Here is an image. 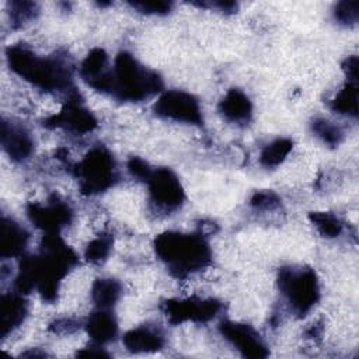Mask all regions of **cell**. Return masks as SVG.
I'll return each instance as SVG.
<instances>
[{
	"instance_id": "6da1fadb",
	"label": "cell",
	"mask_w": 359,
	"mask_h": 359,
	"mask_svg": "<svg viewBox=\"0 0 359 359\" xmlns=\"http://www.w3.org/2000/svg\"><path fill=\"white\" fill-rule=\"evenodd\" d=\"M77 262L76 252L59 234H45L39 252L21 257L14 280L15 292L27 294L36 290L45 302L52 303L57 299L62 279Z\"/></svg>"
},
{
	"instance_id": "7a4b0ae2",
	"label": "cell",
	"mask_w": 359,
	"mask_h": 359,
	"mask_svg": "<svg viewBox=\"0 0 359 359\" xmlns=\"http://www.w3.org/2000/svg\"><path fill=\"white\" fill-rule=\"evenodd\" d=\"M8 67L17 76L43 91H65L72 86V65L60 56H38L24 43L6 49Z\"/></svg>"
},
{
	"instance_id": "3957f363",
	"label": "cell",
	"mask_w": 359,
	"mask_h": 359,
	"mask_svg": "<svg viewBox=\"0 0 359 359\" xmlns=\"http://www.w3.org/2000/svg\"><path fill=\"white\" fill-rule=\"evenodd\" d=\"M156 255L175 278H185L212 262V250L202 234L164 231L154 238Z\"/></svg>"
},
{
	"instance_id": "277c9868",
	"label": "cell",
	"mask_w": 359,
	"mask_h": 359,
	"mask_svg": "<svg viewBox=\"0 0 359 359\" xmlns=\"http://www.w3.org/2000/svg\"><path fill=\"white\" fill-rule=\"evenodd\" d=\"M163 90V80L154 70L139 63L133 55L122 50L116 55L111 69L108 94L119 101L140 102Z\"/></svg>"
},
{
	"instance_id": "5b68a950",
	"label": "cell",
	"mask_w": 359,
	"mask_h": 359,
	"mask_svg": "<svg viewBox=\"0 0 359 359\" xmlns=\"http://www.w3.org/2000/svg\"><path fill=\"white\" fill-rule=\"evenodd\" d=\"M73 174L84 195H97L114 187L119 178L116 161L105 146L93 147L74 167Z\"/></svg>"
},
{
	"instance_id": "8992f818",
	"label": "cell",
	"mask_w": 359,
	"mask_h": 359,
	"mask_svg": "<svg viewBox=\"0 0 359 359\" xmlns=\"http://www.w3.org/2000/svg\"><path fill=\"white\" fill-rule=\"evenodd\" d=\"M278 286L286 297L290 310L299 316H306L320 299L318 278L309 266H283L278 273Z\"/></svg>"
},
{
	"instance_id": "52a82bcc",
	"label": "cell",
	"mask_w": 359,
	"mask_h": 359,
	"mask_svg": "<svg viewBox=\"0 0 359 359\" xmlns=\"http://www.w3.org/2000/svg\"><path fill=\"white\" fill-rule=\"evenodd\" d=\"M156 115L184 122L189 125H202L203 116L199 101L189 93L181 90H168L163 93L153 105Z\"/></svg>"
},
{
	"instance_id": "ba28073f",
	"label": "cell",
	"mask_w": 359,
	"mask_h": 359,
	"mask_svg": "<svg viewBox=\"0 0 359 359\" xmlns=\"http://www.w3.org/2000/svg\"><path fill=\"white\" fill-rule=\"evenodd\" d=\"M222 303L216 299H170L163 303V311L167 320L174 324L208 323L213 320L222 310Z\"/></svg>"
},
{
	"instance_id": "9c48e42d",
	"label": "cell",
	"mask_w": 359,
	"mask_h": 359,
	"mask_svg": "<svg viewBox=\"0 0 359 359\" xmlns=\"http://www.w3.org/2000/svg\"><path fill=\"white\" fill-rule=\"evenodd\" d=\"M27 216L45 234H59L72 223L73 210L67 202L53 195L46 203L29 202L27 205Z\"/></svg>"
},
{
	"instance_id": "30bf717a",
	"label": "cell",
	"mask_w": 359,
	"mask_h": 359,
	"mask_svg": "<svg viewBox=\"0 0 359 359\" xmlns=\"http://www.w3.org/2000/svg\"><path fill=\"white\" fill-rule=\"evenodd\" d=\"M146 182L150 201L157 209L163 212H174L184 203L185 192L172 170L167 167L156 168Z\"/></svg>"
},
{
	"instance_id": "8fae6325",
	"label": "cell",
	"mask_w": 359,
	"mask_h": 359,
	"mask_svg": "<svg viewBox=\"0 0 359 359\" xmlns=\"http://www.w3.org/2000/svg\"><path fill=\"white\" fill-rule=\"evenodd\" d=\"M43 126L49 129L62 128L76 135H84L97 128V119L93 112L83 105L79 93L72 91L62 109L46 118Z\"/></svg>"
},
{
	"instance_id": "7c38bea8",
	"label": "cell",
	"mask_w": 359,
	"mask_h": 359,
	"mask_svg": "<svg viewBox=\"0 0 359 359\" xmlns=\"http://www.w3.org/2000/svg\"><path fill=\"white\" fill-rule=\"evenodd\" d=\"M219 331L244 358L264 359L269 355L268 346L261 339L259 334L248 324L226 320L220 323Z\"/></svg>"
},
{
	"instance_id": "4fadbf2b",
	"label": "cell",
	"mask_w": 359,
	"mask_h": 359,
	"mask_svg": "<svg viewBox=\"0 0 359 359\" xmlns=\"http://www.w3.org/2000/svg\"><path fill=\"white\" fill-rule=\"evenodd\" d=\"M0 140L3 150L13 161H25L34 151V139L31 133L22 125L13 121H1Z\"/></svg>"
},
{
	"instance_id": "5bb4252c",
	"label": "cell",
	"mask_w": 359,
	"mask_h": 359,
	"mask_svg": "<svg viewBox=\"0 0 359 359\" xmlns=\"http://www.w3.org/2000/svg\"><path fill=\"white\" fill-rule=\"evenodd\" d=\"M80 76L94 90L108 94L111 69H108V55L102 48H94L87 53L80 65Z\"/></svg>"
},
{
	"instance_id": "9a60e30c",
	"label": "cell",
	"mask_w": 359,
	"mask_h": 359,
	"mask_svg": "<svg viewBox=\"0 0 359 359\" xmlns=\"http://www.w3.org/2000/svg\"><path fill=\"white\" fill-rule=\"evenodd\" d=\"M28 304L20 292L4 293L0 299V337L6 338L25 320Z\"/></svg>"
},
{
	"instance_id": "2e32d148",
	"label": "cell",
	"mask_w": 359,
	"mask_h": 359,
	"mask_svg": "<svg viewBox=\"0 0 359 359\" xmlns=\"http://www.w3.org/2000/svg\"><path fill=\"white\" fill-rule=\"evenodd\" d=\"M123 346L133 353L157 352L164 348L165 338L161 330L151 325H139L129 330L122 337Z\"/></svg>"
},
{
	"instance_id": "e0dca14e",
	"label": "cell",
	"mask_w": 359,
	"mask_h": 359,
	"mask_svg": "<svg viewBox=\"0 0 359 359\" xmlns=\"http://www.w3.org/2000/svg\"><path fill=\"white\" fill-rule=\"evenodd\" d=\"M84 327L91 341L98 345L108 344L118 335V321L109 309L97 307V310L87 317Z\"/></svg>"
},
{
	"instance_id": "ac0fdd59",
	"label": "cell",
	"mask_w": 359,
	"mask_h": 359,
	"mask_svg": "<svg viewBox=\"0 0 359 359\" xmlns=\"http://www.w3.org/2000/svg\"><path fill=\"white\" fill-rule=\"evenodd\" d=\"M29 234L15 220L3 216L0 224V255L1 258L21 257Z\"/></svg>"
},
{
	"instance_id": "d6986e66",
	"label": "cell",
	"mask_w": 359,
	"mask_h": 359,
	"mask_svg": "<svg viewBox=\"0 0 359 359\" xmlns=\"http://www.w3.org/2000/svg\"><path fill=\"white\" fill-rule=\"evenodd\" d=\"M219 112L231 123L245 125L252 116L250 98L238 88H230L219 102Z\"/></svg>"
},
{
	"instance_id": "ffe728a7",
	"label": "cell",
	"mask_w": 359,
	"mask_h": 359,
	"mask_svg": "<svg viewBox=\"0 0 359 359\" xmlns=\"http://www.w3.org/2000/svg\"><path fill=\"white\" fill-rule=\"evenodd\" d=\"M121 283L112 278H98L91 286V299L100 309H111L121 297Z\"/></svg>"
},
{
	"instance_id": "44dd1931",
	"label": "cell",
	"mask_w": 359,
	"mask_h": 359,
	"mask_svg": "<svg viewBox=\"0 0 359 359\" xmlns=\"http://www.w3.org/2000/svg\"><path fill=\"white\" fill-rule=\"evenodd\" d=\"M330 108L339 115L356 118L358 116V81L346 80L344 87L331 100Z\"/></svg>"
},
{
	"instance_id": "7402d4cb",
	"label": "cell",
	"mask_w": 359,
	"mask_h": 359,
	"mask_svg": "<svg viewBox=\"0 0 359 359\" xmlns=\"http://www.w3.org/2000/svg\"><path fill=\"white\" fill-rule=\"evenodd\" d=\"M293 142L287 137H279L268 143L259 154V163L261 165L266 168L278 167L283 160L287 157V154L292 151Z\"/></svg>"
},
{
	"instance_id": "603a6c76",
	"label": "cell",
	"mask_w": 359,
	"mask_h": 359,
	"mask_svg": "<svg viewBox=\"0 0 359 359\" xmlns=\"http://www.w3.org/2000/svg\"><path fill=\"white\" fill-rule=\"evenodd\" d=\"M309 219L323 237L334 238L342 233V222L330 212H310Z\"/></svg>"
},
{
	"instance_id": "cb8c5ba5",
	"label": "cell",
	"mask_w": 359,
	"mask_h": 359,
	"mask_svg": "<svg viewBox=\"0 0 359 359\" xmlns=\"http://www.w3.org/2000/svg\"><path fill=\"white\" fill-rule=\"evenodd\" d=\"M114 237L109 233H102L87 244L84 258L91 264H102L109 257Z\"/></svg>"
},
{
	"instance_id": "d4e9b609",
	"label": "cell",
	"mask_w": 359,
	"mask_h": 359,
	"mask_svg": "<svg viewBox=\"0 0 359 359\" xmlns=\"http://www.w3.org/2000/svg\"><path fill=\"white\" fill-rule=\"evenodd\" d=\"M311 130L317 137H320L325 144L331 147L338 146L344 140L342 128L325 118H316L311 122Z\"/></svg>"
},
{
	"instance_id": "484cf974",
	"label": "cell",
	"mask_w": 359,
	"mask_h": 359,
	"mask_svg": "<svg viewBox=\"0 0 359 359\" xmlns=\"http://www.w3.org/2000/svg\"><path fill=\"white\" fill-rule=\"evenodd\" d=\"M10 21L14 28L22 27L28 21L34 20L38 14V6L34 1L27 0H14L10 1Z\"/></svg>"
},
{
	"instance_id": "4316f807",
	"label": "cell",
	"mask_w": 359,
	"mask_h": 359,
	"mask_svg": "<svg viewBox=\"0 0 359 359\" xmlns=\"http://www.w3.org/2000/svg\"><path fill=\"white\" fill-rule=\"evenodd\" d=\"M334 17L344 25H353L359 20V3L358 1H339L334 8Z\"/></svg>"
},
{
	"instance_id": "83f0119b",
	"label": "cell",
	"mask_w": 359,
	"mask_h": 359,
	"mask_svg": "<svg viewBox=\"0 0 359 359\" xmlns=\"http://www.w3.org/2000/svg\"><path fill=\"white\" fill-rule=\"evenodd\" d=\"M250 205L257 210H275L280 206V198L271 189H262L254 192Z\"/></svg>"
},
{
	"instance_id": "f1b7e54d",
	"label": "cell",
	"mask_w": 359,
	"mask_h": 359,
	"mask_svg": "<svg viewBox=\"0 0 359 359\" xmlns=\"http://www.w3.org/2000/svg\"><path fill=\"white\" fill-rule=\"evenodd\" d=\"M135 10L143 14H167L170 13L172 3L165 0H137L129 3Z\"/></svg>"
},
{
	"instance_id": "f546056e",
	"label": "cell",
	"mask_w": 359,
	"mask_h": 359,
	"mask_svg": "<svg viewBox=\"0 0 359 359\" xmlns=\"http://www.w3.org/2000/svg\"><path fill=\"white\" fill-rule=\"evenodd\" d=\"M128 171L133 178L147 181L153 172V168L140 157H130L128 161Z\"/></svg>"
},
{
	"instance_id": "4dcf8cb0",
	"label": "cell",
	"mask_w": 359,
	"mask_h": 359,
	"mask_svg": "<svg viewBox=\"0 0 359 359\" xmlns=\"http://www.w3.org/2000/svg\"><path fill=\"white\" fill-rule=\"evenodd\" d=\"M79 327H80V323L73 318H60V320L53 321L49 325V330L53 332H57V334H66V332L69 334V332L76 331Z\"/></svg>"
},
{
	"instance_id": "1f68e13d",
	"label": "cell",
	"mask_w": 359,
	"mask_h": 359,
	"mask_svg": "<svg viewBox=\"0 0 359 359\" xmlns=\"http://www.w3.org/2000/svg\"><path fill=\"white\" fill-rule=\"evenodd\" d=\"M358 57L356 56H348L344 63H342V69L346 74V80L351 81H358Z\"/></svg>"
},
{
	"instance_id": "d6a6232c",
	"label": "cell",
	"mask_w": 359,
	"mask_h": 359,
	"mask_svg": "<svg viewBox=\"0 0 359 359\" xmlns=\"http://www.w3.org/2000/svg\"><path fill=\"white\" fill-rule=\"evenodd\" d=\"M76 355L81 356V358H109V355L104 349H101V345H98L95 342L77 351Z\"/></svg>"
},
{
	"instance_id": "836d02e7",
	"label": "cell",
	"mask_w": 359,
	"mask_h": 359,
	"mask_svg": "<svg viewBox=\"0 0 359 359\" xmlns=\"http://www.w3.org/2000/svg\"><path fill=\"white\" fill-rule=\"evenodd\" d=\"M210 6L219 8V10L223 11V13H227V14L236 13V11H237V7H238L237 3L230 1V0H217V1H212Z\"/></svg>"
}]
</instances>
